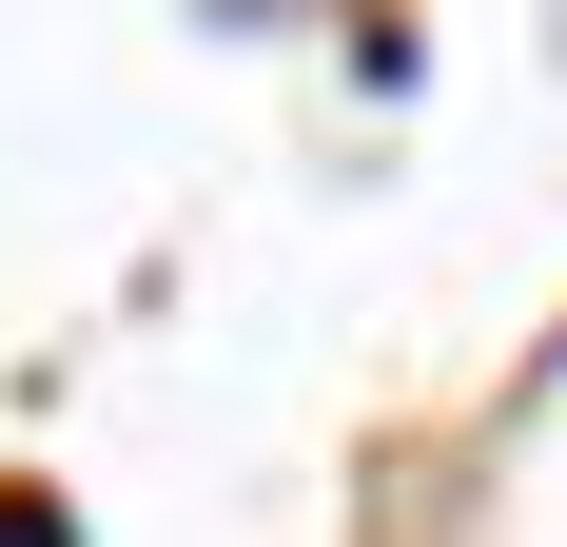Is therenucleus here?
Masks as SVG:
<instances>
[{"label":"nucleus","instance_id":"f257e3e1","mask_svg":"<svg viewBox=\"0 0 567 547\" xmlns=\"http://www.w3.org/2000/svg\"><path fill=\"white\" fill-rule=\"evenodd\" d=\"M0 547H59V508H0Z\"/></svg>","mask_w":567,"mask_h":547}]
</instances>
